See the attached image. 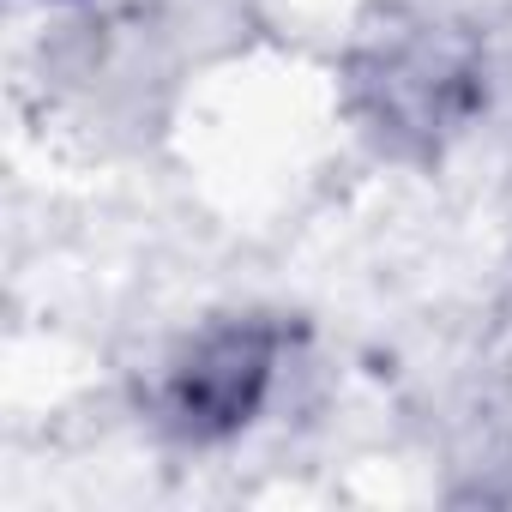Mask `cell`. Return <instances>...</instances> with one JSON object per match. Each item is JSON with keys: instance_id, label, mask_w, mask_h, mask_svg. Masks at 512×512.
<instances>
[{"instance_id": "6da1fadb", "label": "cell", "mask_w": 512, "mask_h": 512, "mask_svg": "<svg viewBox=\"0 0 512 512\" xmlns=\"http://www.w3.org/2000/svg\"><path fill=\"white\" fill-rule=\"evenodd\" d=\"M278 380V338L253 320L199 332L163 374V422L187 440H223L253 422Z\"/></svg>"}]
</instances>
